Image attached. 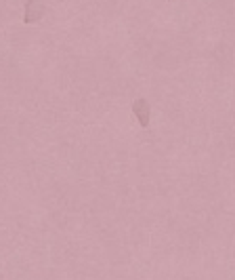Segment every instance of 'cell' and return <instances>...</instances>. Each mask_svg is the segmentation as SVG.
<instances>
[{
    "mask_svg": "<svg viewBox=\"0 0 235 280\" xmlns=\"http://www.w3.org/2000/svg\"><path fill=\"white\" fill-rule=\"evenodd\" d=\"M46 13V6L42 0H27L25 2V17H23V21L25 23H38L42 17Z\"/></svg>",
    "mask_w": 235,
    "mask_h": 280,
    "instance_id": "obj_1",
    "label": "cell"
},
{
    "mask_svg": "<svg viewBox=\"0 0 235 280\" xmlns=\"http://www.w3.org/2000/svg\"><path fill=\"white\" fill-rule=\"evenodd\" d=\"M133 114L139 120L141 127H149V120H152V108H149V101L147 99H135L133 104Z\"/></svg>",
    "mask_w": 235,
    "mask_h": 280,
    "instance_id": "obj_2",
    "label": "cell"
}]
</instances>
